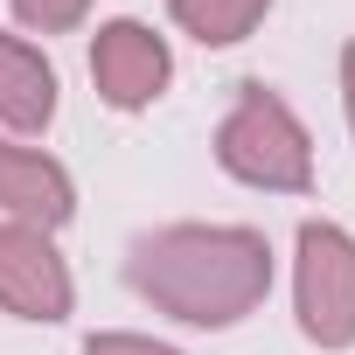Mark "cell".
Masks as SVG:
<instances>
[{"label": "cell", "mask_w": 355, "mask_h": 355, "mask_svg": "<svg viewBox=\"0 0 355 355\" xmlns=\"http://www.w3.org/2000/svg\"><path fill=\"white\" fill-rule=\"evenodd\" d=\"M279 286V251L258 223H160L125 244V293L174 327L230 334Z\"/></svg>", "instance_id": "6da1fadb"}, {"label": "cell", "mask_w": 355, "mask_h": 355, "mask_svg": "<svg viewBox=\"0 0 355 355\" xmlns=\"http://www.w3.org/2000/svg\"><path fill=\"white\" fill-rule=\"evenodd\" d=\"M216 167L230 174L237 189L251 196H313V132L306 119L293 112V98L265 77H244L216 119V139H209Z\"/></svg>", "instance_id": "7a4b0ae2"}, {"label": "cell", "mask_w": 355, "mask_h": 355, "mask_svg": "<svg viewBox=\"0 0 355 355\" xmlns=\"http://www.w3.org/2000/svg\"><path fill=\"white\" fill-rule=\"evenodd\" d=\"M286 293H293V327L320 355H348L355 348V230L334 216H300Z\"/></svg>", "instance_id": "3957f363"}, {"label": "cell", "mask_w": 355, "mask_h": 355, "mask_svg": "<svg viewBox=\"0 0 355 355\" xmlns=\"http://www.w3.org/2000/svg\"><path fill=\"white\" fill-rule=\"evenodd\" d=\"M84 70H91V91L105 112H153L167 91H174V42L139 21V15H112L91 28V49H84Z\"/></svg>", "instance_id": "277c9868"}, {"label": "cell", "mask_w": 355, "mask_h": 355, "mask_svg": "<svg viewBox=\"0 0 355 355\" xmlns=\"http://www.w3.org/2000/svg\"><path fill=\"white\" fill-rule=\"evenodd\" d=\"M0 313L21 327H63L77 313V272L49 230L0 223Z\"/></svg>", "instance_id": "5b68a950"}, {"label": "cell", "mask_w": 355, "mask_h": 355, "mask_svg": "<svg viewBox=\"0 0 355 355\" xmlns=\"http://www.w3.org/2000/svg\"><path fill=\"white\" fill-rule=\"evenodd\" d=\"M70 216H77V174L42 139L0 132V223H28V230L56 237Z\"/></svg>", "instance_id": "8992f818"}, {"label": "cell", "mask_w": 355, "mask_h": 355, "mask_svg": "<svg viewBox=\"0 0 355 355\" xmlns=\"http://www.w3.org/2000/svg\"><path fill=\"white\" fill-rule=\"evenodd\" d=\"M63 112V77L42 42L21 28H0V132L8 139H42Z\"/></svg>", "instance_id": "52a82bcc"}, {"label": "cell", "mask_w": 355, "mask_h": 355, "mask_svg": "<svg viewBox=\"0 0 355 355\" xmlns=\"http://www.w3.org/2000/svg\"><path fill=\"white\" fill-rule=\"evenodd\" d=\"M272 0H167L174 35H189L196 49H237L265 28Z\"/></svg>", "instance_id": "ba28073f"}, {"label": "cell", "mask_w": 355, "mask_h": 355, "mask_svg": "<svg viewBox=\"0 0 355 355\" xmlns=\"http://www.w3.org/2000/svg\"><path fill=\"white\" fill-rule=\"evenodd\" d=\"M84 21H91V0H8V28H21L28 42L77 35Z\"/></svg>", "instance_id": "9c48e42d"}, {"label": "cell", "mask_w": 355, "mask_h": 355, "mask_svg": "<svg viewBox=\"0 0 355 355\" xmlns=\"http://www.w3.org/2000/svg\"><path fill=\"white\" fill-rule=\"evenodd\" d=\"M77 355H189V348L182 341H160L146 327H98V334L77 341Z\"/></svg>", "instance_id": "30bf717a"}, {"label": "cell", "mask_w": 355, "mask_h": 355, "mask_svg": "<svg viewBox=\"0 0 355 355\" xmlns=\"http://www.w3.org/2000/svg\"><path fill=\"white\" fill-rule=\"evenodd\" d=\"M334 84H341V125H348V146H355V35L334 56Z\"/></svg>", "instance_id": "8fae6325"}]
</instances>
